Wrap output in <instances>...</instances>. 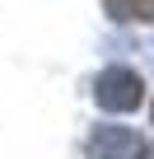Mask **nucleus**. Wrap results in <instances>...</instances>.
Returning a JSON list of instances; mask_svg holds the SVG:
<instances>
[{
  "label": "nucleus",
  "instance_id": "nucleus-1",
  "mask_svg": "<svg viewBox=\"0 0 154 159\" xmlns=\"http://www.w3.org/2000/svg\"><path fill=\"white\" fill-rule=\"evenodd\" d=\"M94 94H98V103H103L108 112H135V108H140V98H145V84H140V75H135V70L112 66V70H103V75H98Z\"/></svg>",
  "mask_w": 154,
  "mask_h": 159
},
{
  "label": "nucleus",
  "instance_id": "nucleus-3",
  "mask_svg": "<svg viewBox=\"0 0 154 159\" xmlns=\"http://www.w3.org/2000/svg\"><path fill=\"white\" fill-rule=\"evenodd\" d=\"M112 19H154V0H108Z\"/></svg>",
  "mask_w": 154,
  "mask_h": 159
},
{
  "label": "nucleus",
  "instance_id": "nucleus-2",
  "mask_svg": "<svg viewBox=\"0 0 154 159\" xmlns=\"http://www.w3.org/2000/svg\"><path fill=\"white\" fill-rule=\"evenodd\" d=\"M140 136L126 131V126H98L94 140H89V159H135L140 154Z\"/></svg>",
  "mask_w": 154,
  "mask_h": 159
},
{
  "label": "nucleus",
  "instance_id": "nucleus-4",
  "mask_svg": "<svg viewBox=\"0 0 154 159\" xmlns=\"http://www.w3.org/2000/svg\"><path fill=\"white\" fill-rule=\"evenodd\" d=\"M135 159H154V145H140V154Z\"/></svg>",
  "mask_w": 154,
  "mask_h": 159
}]
</instances>
